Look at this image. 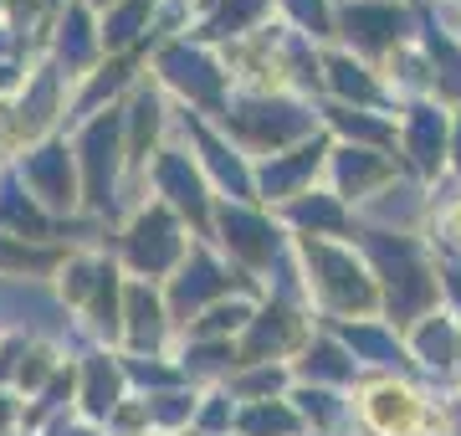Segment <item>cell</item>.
Masks as SVG:
<instances>
[{
  "mask_svg": "<svg viewBox=\"0 0 461 436\" xmlns=\"http://www.w3.org/2000/svg\"><path fill=\"white\" fill-rule=\"evenodd\" d=\"M118 144H123V114H103L87 123L83 134V175H87V201L108 205L118 175Z\"/></svg>",
  "mask_w": 461,
  "mask_h": 436,
  "instance_id": "1",
  "label": "cell"
},
{
  "mask_svg": "<svg viewBox=\"0 0 461 436\" xmlns=\"http://www.w3.org/2000/svg\"><path fill=\"white\" fill-rule=\"evenodd\" d=\"M123 252L139 272H165L180 257V226L169 221V211H144L123 236Z\"/></svg>",
  "mask_w": 461,
  "mask_h": 436,
  "instance_id": "2",
  "label": "cell"
},
{
  "mask_svg": "<svg viewBox=\"0 0 461 436\" xmlns=\"http://www.w3.org/2000/svg\"><path fill=\"white\" fill-rule=\"evenodd\" d=\"M226 129H236L247 144H287L308 129V114H297L287 103H247V108L226 114Z\"/></svg>",
  "mask_w": 461,
  "mask_h": 436,
  "instance_id": "3",
  "label": "cell"
},
{
  "mask_svg": "<svg viewBox=\"0 0 461 436\" xmlns=\"http://www.w3.org/2000/svg\"><path fill=\"white\" fill-rule=\"evenodd\" d=\"M369 252L390 268V283H395V313H415V308L430 298V283H426V272L415 268V252L405 247V241H395V247H390L384 236H375V241H369Z\"/></svg>",
  "mask_w": 461,
  "mask_h": 436,
  "instance_id": "4",
  "label": "cell"
},
{
  "mask_svg": "<svg viewBox=\"0 0 461 436\" xmlns=\"http://www.w3.org/2000/svg\"><path fill=\"white\" fill-rule=\"evenodd\" d=\"M21 175H26V185H32L47 205H57V211H67V205H72V159H67L62 144H47V150L26 154Z\"/></svg>",
  "mask_w": 461,
  "mask_h": 436,
  "instance_id": "5",
  "label": "cell"
},
{
  "mask_svg": "<svg viewBox=\"0 0 461 436\" xmlns=\"http://www.w3.org/2000/svg\"><path fill=\"white\" fill-rule=\"evenodd\" d=\"M159 72H165L175 87H185L195 103H215V98H221V72H215L195 47H169L165 57H159Z\"/></svg>",
  "mask_w": 461,
  "mask_h": 436,
  "instance_id": "6",
  "label": "cell"
},
{
  "mask_svg": "<svg viewBox=\"0 0 461 436\" xmlns=\"http://www.w3.org/2000/svg\"><path fill=\"white\" fill-rule=\"evenodd\" d=\"M308 257H313V268L323 272V293H329L339 308H364V303H369V283L359 277V268H354L348 257L329 252V247H308Z\"/></svg>",
  "mask_w": 461,
  "mask_h": 436,
  "instance_id": "7",
  "label": "cell"
},
{
  "mask_svg": "<svg viewBox=\"0 0 461 436\" xmlns=\"http://www.w3.org/2000/svg\"><path fill=\"white\" fill-rule=\"evenodd\" d=\"M154 180H159V190H165L180 211H190V216L205 226V190H200V175L190 169V159H185V154H159Z\"/></svg>",
  "mask_w": 461,
  "mask_h": 436,
  "instance_id": "8",
  "label": "cell"
},
{
  "mask_svg": "<svg viewBox=\"0 0 461 436\" xmlns=\"http://www.w3.org/2000/svg\"><path fill=\"white\" fill-rule=\"evenodd\" d=\"M221 226H226V247L236 257H247V262H267L277 252V232L251 211H221Z\"/></svg>",
  "mask_w": 461,
  "mask_h": 436,
  "instance_id": "9",
  "label": "cell"
},
{
  "mask_svg": "<svg viewBox=\"0 0 461 436\" xmlns=\"http://www.w3.org/2000/svg\"><path fill=\"white\" fill-rule=\"evenodd\" d=\"M221 287H226V272L215 268L205 252H195L190 268L180 272V283H175V313H195L200 303H211Z\"/></svg>",
  "mask_w": 461,
  "mask_h": 436,
  "instance_id": "10",
  "label": "cell"
},
{
  "mask_svg": "<svg viewBox=\"0 0 461 436\" xmlns=\"http://www.w3.org/2000/svg\"><path fill=\"white\" fill-rule=\"evenodd\" d=\"M16 313L21 323L32 319L41 329H62V308L41 293V287H21V283H0V319Z\"/></svg>",
  "mask_w": 461,
  "mask_h": 436,
  "instance_id": "11",
  "label": "cell"
},
{
  "mask_svg": "<svg viewBox=\"0 0 461 436\" xmlns=\"http://www.w3.org/2000/svg\"><path fill=\"white\" fill-rule=\"evenodd\" d=\"M348 36L354 41H364V47H384V41H395L400 26H405V16L400 11H390V5H354L344 16Z\"/></svg>",
  "mask_w": 461,
  "mask_h": 436,
  "instance_id": "12",
  "label": "cell"
},
{
  "mask_svg": "<svg viewBox=\"0 0 461 436\" xmlns=\"http://www.w3.org/2000/svg\"><path fill=\"white\" fill-rule=\"evenodd\" d=\"M129 334L139 350H154L159 334H165V319H159V298L149 287H129Z\"/></svg>",
  "mask_w": 461,
  "mask_h": 436,
  "instance_id": "13",
  "label": "cell"
},
{
  "mask_svg": "<svg viewBox=\"0 0 461 436\" xmlns=\"http://www.w3.org/2000/svg\"><path fill=\"white\" fill-rule=\"evenodd\" d=\"M318 154H323V144H313V150H297L293 159H272V165H267V175H262L267 195H287V190L303 180V175H313Z\"/></svg>",
  "mask_w": 461,
  "mask_h": 436,
  "instance_id": "14",
  "label": "cell"
},
{
  "mask_svg": "<svg viewBox=\"0 0 461 436\" xmlns=\"http://www.w3.org/2000/svg\"><path fill=\"white\" fill-rule=\"evenodd\" d=\"M87 411L93 416H108L118 405V369L108 365V359H87Z\"/></svg>",
  "mask_w": 461,
  "mask_h": 436,
  "instance_id": "15",
  "label": "cell"
},
{
  "mask_svg": "<svg viewBox=\"0 0 461 436\" xmlns=\"http://www.w3.org/2000/svg\"><path fill=\"white\" fill-rule=\"evenodd\" d=\"M149 5H154V0H123V5H113V11H108V21H103V41H108V47L133 41V32H139V26H144V16H149Z\"/></svg>",
  "mask_w": 461,
  "mask_h": 436,
  "instance_id": "16",
  "label": "cell"
},
{
  "mask_svg": "<svg viewBox=\"0 0 461 436\" xmlns=\"http://www.w3.org/2000/svg\"><path fill=\"white\" fill-rule=\"evenodd\" d=\"M0 221H5V226H16V232H32V236L47 232V216H41V211L26 201V195H16L11 185L0 190Z\"/></svg>",
  "mask_w": 461,
  "mask_h": 436,
  "instance_id": "17",
  "label": "cell"
},
{
  "mask_svg": "<svg viewBox=\"0 0 461 436\" xmlns=\"http://www.w3.org/2000/svg\"><path fill=\"white\" fill-rule=\"evenodd\" d=\"M129 118H133L129 150H133V159H144V154H149V139H154V129H159V103H154V93H139Z\"/></svg>",
  "mask_w": 461,
  "mask_h": 436,
  "instance_id": "18",
  "label": "cell"
},
{
  "mask_svg": "<svg viewBox=\"0 0 461 436\" xmlns=\"http://www.w3.org/2000/svg\"><path fill=\"white\" fill-rule=\"evenodd\" d=\"M62 57H67V68L93 62V36H87V16H83V11H67V21H62Z\"/></svg>",
  "mask_w": 461,
  "mask_h": 436,
  "instance_id": "19",
  "label": "cell"
},
{
  "mask_svg": "<svg viewBox=\"0 0 461 436\" xmlns=\"http://www.w3.org/2000/svg\"><path fill=\"white\" fill-rule=\"evenodd\" d=\"M411 144H415V159L420 165H436V154H441V118L430 114V108H415Z\"/></svg>",
  "mask_w": 461,
  "mask_h": 436,
  "instance_id": "20",
  "label": "cell"
},
{
  "mask_svg": "<svg viewBox=\"0 0 461 436\" xmlns=\"http://www.w3.org/2000/svg\"><path fill=\"white\" fill-rule=\"evenodd\" d=\"M241 426H247L251 436H287V431H297V416L282 411V405H257V411L241 416Z\"/></svg>",
  "mask_w": 461,
  "mask_h": 436,
  "instance_id": "21",
  "label": "cell"
},
{
  "mask_svg": "<svg viewBox=\"0 0 461 436\" xmlns=\"http://www.w3.org/2000/svg\"><path fill=\"white\" fill-rule=\"evenodd\" d=\"M329 72H333V87H339V93H348V98H364V103L375 98V83H369V77H364V68H354L348 57H333Z\"/></svg>",
  "mask_w": 461,
  "mask_h": 436,
  "instance_id": "22",
  "label": "cell"
},
{
  "mask_svg": "<svg viewBox=\"0 0 461 436\" xmlns=\"http://www.w3.org/2000/svg\"><path fill=\"white\" fill-rule=\"evenodd\" d=\"M200 134V144H205V154H211V165H215V175H221V180L230 185V190H236V195H247V169L236 165V159H230L226 150H221V144H215L211 134H205V129H195Z\"/></svg>",
  "mask_w": 461,
  "mask_h": 436,
  "instance_id": "23",
  "label": "cell"
},
{
  "mask_svg": "<svg viewBox=\"0 0 461 436\" xmlns=\"http://www.w3.org/2000/svg\"><path fill=\"white\" fill-rule=\"evenodd\" d=\"M282 339H287V319H282V313H267V319H257V329H251V344H247V354L257 359V354L277 350Z\"/></svg>",
  "mask_w": 461,
  "mask_h": 436,
  "instance_id": "24",
  "label": "cell"
},
{
  "mask_svg": "<svg viewBox=\"0 0 461 436\" xmlns=\"http://www.w3.org/2000/svg\"><path fill=\"white\" fill-rule=\"evenodd\" d=\"M51 103H57V77H41V83L32 87V98L21 103V123H41V118L51 114Z\"/></svg>",
  "mask_w": 461,
  "mask_h": 436,
  "instance_id": "25",
  "label": "cell"
},
{
  "mask_svg": "<svg viewBox=\"0 0 461 436\" xmlns=\"http://www.w3.org/2000/svg\"><path fill=\"white\" fill-rule=\"evenodd\" d=\"M379 159H369V154H359V150H348L344 159H339V175H344V185H354V190H364V185L379 175Z\"/></svg>",
  "mask_w": 461,
  "mask_h": 436,
  "instance_id": "26",
  "label": "cell"
},
{
  "mask_svg": "<svg viewBox=\"0 0 461 436\" xmlns=\"http://www.w3.org/2000/svg\"><path fill=\"white\" fill-rule=\"evenodd\" d=\"M257 11H262V0H226V5H221V16L211 21V32L226 36V32H236V26H247Z\"/></svg>",
  "mask_w": 461,
  "mask_h": 436,
  "instance_id": "27",
  "label": "cell"
},
{
  "mask_svg": "<svg viewBox=\"0 0 461 436\" xmlns=\"http://www.w3.org/2000/svg\"><path fill=\"white\" fill-rule=\"evenodd\" d=\"M430 51H436V62H441V83L451 87V93H461V51L436 32H430Z\"/></svg>",
  "mask_w": 461,
  "mask_h": 436,
  "instance_id": "28",
  "label": "cell"
},
{
  "mask_svg": "<svg viewBox=\"0 0 461 436\" xmlns=\"http://www.w3.org/2000/svg\"><path fill=\"white\" fill-rule=\"evenodd\" d=\"M348 344H354V350H364L369 359H379V365H395V359H400V350L384 334H375V329H354V334H348Z\"/></svg>",
  "mask_w": 461,
  "mask_h": 436,
  "instance_id": "29",
  "label": "cell"
},
{
  "mask_svg": "<svg viewBox=\"0 0 461 436\" xmlns=\"http://www.w3.org/2000/svg\"><path fill=\"white\" fill-rule=\"evenodd\" d=\"M247 303H230V308H211L205 319H200V334H226V329H236V323H247Z\"/></svg>",
  "mask_w": 461,
  "mask_h": 436,
  "instance_id": "30",
  "label": "cell"
},
{
  "mask_svg": "<svg viewBox=\"0 0 461 436\" xmlns=\"http://www.w3.org/2000/svg\"><path fill=\"white\" fill-rule=\"evenodd\" d=\"M293 216L303 221V226H329V232H339V221H344L339 216V205H329V201H303Z\"/></svg>",
  "mask_w": 461,
  "mask_h": 436,
  "instance_id": "31",
  "label": "cell"
},
{
  "mask_svg": "<svg viewBox=\"0 0 461 436\" xmlns=\"http://www.w3.org/2000/svg\"><path fill=\"white\" fill-rule=\"evenodd\" d=\"M308 369H318V375H333V380H344V375H348L344 354L333 350V344H318V350L308 354Z\"/></svg>",
  "mask_w": 461,
  "mask_h": 436,
  "instance_id": "32",
  "label": "cell"
},
{
  "mask_svg": "<svg viewBox=\"0 0 461 436\" xmlns=\"http://www.w3.org/2000/svg\"><path fill=\"white\" fill-rule=\"evenodd\" d=\"M297 16H303V26H313V36L329 32V11H323V0H287Z\"/></svg>",
  "mask_w": 461,
  "mask_h": 436,
  "instance_id": "33",
  "label": "cell"
},
{
  "mask_svg": "<svg viewBox=\"0 0 461 436\" xmlns=\"http://www.w3.org/2000/svg\"><path fill=\"white\" fill-rule=\"evenodd\" d=\"M0 262H11V268H47L51 252H26V247H11V241H0Z\"/></svg>",
  "mask_w": 461,
  "mask_h": 436,
  "instance_id": "34",
  "label": "cell"
},
{
  "mask_svg": "<svg viewBox=\"0 0 461 436\" xmlns=\"http://www.w3.org/2000/svg\"><path fill=\"white\" fill-rule=\"evenodd\" d=\"M339 123H344L348 134H359V139H384V123H369V118H354V114H333Z\"/></svg>",
  "mask_w": 461,
  "mask_h": 436,
  "instance_id": "35",
  "label": "cell"
},
{
  "mask_svg": "<svg viewBox=\"0 0 461 436\" xmlns=\"http://www.w3.org/2000/svg\"><path fill=\"white\" fill-rule=\"evenodd\" d=\"M47 354H32V365H21V386H41L47 380Z\"/></svg>",
  "mask_w": 461,
  "mask_h": 436,
  "instance_id": "36",
  "label": "cell"
},
{
  "mask_svg": "<svg viewBox=\"0 0 461 436\" xmlns=\"http://www.w3.org/2000/svg\"><path fill=\"white\" fill-rule=\"evenodd\" d=\"M226 354H230V344H205V350H195V369H215Z\"/></svg>",
  "mask_w": 461,
  "mask_h": 436,
  "instance_id": "37",
  "label": "cell"
},
{
  "mask_svg": "<svg viewBox=\"0 0 461 436\" xmlns=\"http://www.w3.org/2000/svg\"><path fill=\"white\" fill-rule=\"evenodd\" d=\"M420 350H426V354H446V350H451V334H446L441 323H436V329H426V339H420Z\"/></svg>",
  "mask_w": 461,
  "mask_h": 436,
  "instance_id": "38",
  "label": "cell"
},
{
  "mask_svg": "<svg viewBox=\"0 0 461 436\" xmlns=\"http://www.w3.org/2000/svg\"><path fill=\"white\" fill-rule=\"evenodd\" d=\"M154 411H159L165 421H180V416H185V395H165V401L154 405Z\"/></svg>",
  "mask_w": 461,
  "mask_h": 436,
  "instance_id": "39",
  "label": "cell"
},
{
  "mask_svg": "<svg viewBox=\"0 0 461 436\" xmlns=\"http://www.w3.org/2000/svg\"><path fill=\"white\" fill-rule=\"evenodd\" d=\"M133 375H139L144 386H169V375L165 369H154V365H133Z\"/></svg>",
  "mask_w": 461,
  "mask_h": 436,
  "instance_id": "40",
  "label": "cell"
},
{
  "mask_svg": "<svg viewBox=\"0 0 461 436\" xmlns=\"http://www.w3.org/2000/svg\"><path fill=\"white\" fill-rule=\"evenodd\" d=\"M277 380H282L277 369H262V375H251V380H247V390H272Z\"/></svg>",
  "mask_w": 461,
  "mask_h": 436,
  "instance_id": "41",
  "label": "cell"
},
{
  "mask_svg": "<svg viewBox=\"0 0 461 436\" xmlns=\"http://www.w3.org/2000/svg\"><path fill=\"white\" fill-rule=\"evenodd\" d=\"M11 77H16V68H5V62H0V87L11 83Z\"/></svg>",
  "mask_w": 461,
  "mask_h": 436,
  "instance_id": "42",
  "label": "cell"
},
{
  "mask_svg": "<svg viewBox=\"0 0 461 436\" xmlns=\"http://www.w3.org/2000/svg\"><path fill=\"white\" fill-rule=\"evenodd\" d=\"M446 277H451V293L461 298V272H446Z\"/></svg>",
  "mask_w": 461,
  "mask_h": 436,
  "instance_id": "43",
  "label": "cell"
},
{
  "mask_svg": "<svg viewBox=\"0 0 461 436\" xmlns=\"http://www.w3.org/2000/svg\"><path fill=\"white\" fill-rule=\"evenodd\" d=\"M5 421H11V405H5V401H0V426H5Z\"/></svg>",
  "mask_w": 461,
  "mask_h": 436,
  "instance_id": "44",
  "label": "cell"
},
{
  "mask_svg": "<svg viewBox=\"0 0 461 436\" xmlns=\"http://www.w3.org/2000/svg\"><path fill=\"white\" fill-rule=\"evenodd\" d=\"M456 159H461V134H456Z\"/></svg>",
  "mask_w": 461,
  "mask_h": 436,
  "instance_id": "45",
  "label": "cell"
},
{
  "mask_svg": "<svg viewBox=\"0 0 461 436\" xmlns=\"http://www.w3.org/2000/svg\"><path fill=\"white\" fill-rule=\"evenodd\" d=\"M0 47H5V32H0Z\"/></svg>",
  "mask_w": 461,
  "mask_h": 436,
  "instance_id": "46",
  "label": "cell"
},
{
  "mask_svg": "<svg viewBox=\"0 0 461 436\" xmlns=\"http://www.w3.org/2000/svg\"><path fill=\"white\" fill-rule=\"evenodd\" d=\"M72 436H87V431H72Z\"/></svg>",
  "mask_w": 461,
  "mask_h": 436,
  "instance_id": "47",
  "label": "cell"
}]
</instances>
